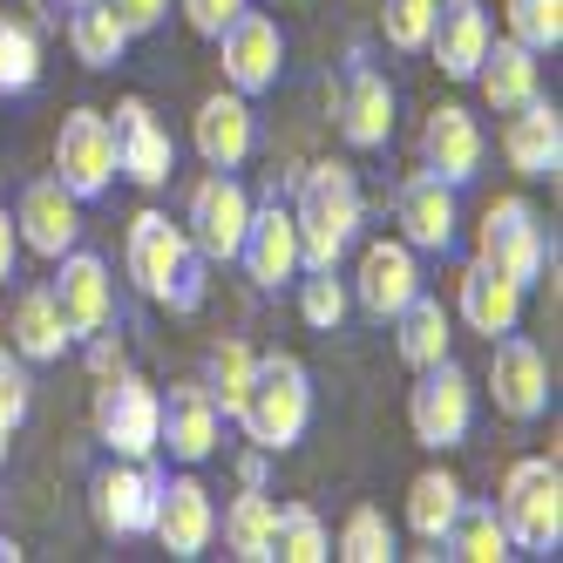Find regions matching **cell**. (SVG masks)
Returning <instances> with one entry per match:
<instances>
[{
  "label": "cell",
  "mask_w": 563,
  "mask_h": 563,
  "mask_svg": "<svg viewBox=\"0 0 563 563\" xmlns=\"http://www.w3.org/2000/svg\"><path fill=\"white\" fill-rule=\"evenodd\" d=\"M218 68H224V89H238V96L278 89V75H286V34H278V21L245 8L218 34Z\"/></svg>",
  "instance_id": "cell-11"
},
{
  "label": "cell",
  "mask_w": 563,
  "mask_h": 563,
  "mask_svg": "<svg viewBox=\"0 0 563 563\" xmlns=\"http://www.w3.org/2000/svg\"><path fill=\"white\" fill-rule=\"evenodd\" d=\"M482 156H489V136H482V123L462 102L428 109V123H421V170H434L441 184L462 190V184L482 177Z\"/></svg>",
  "instance_id": "cell-16"
},
{
  "label": "cell",
  "mask_w": 563,
  "mask_h": 563,
  "mask_svg": "<svg viewBox=\"0 0 563 563\" xmlns=\"http://www.w3.org/2000/svg\"><path fill=\"white\" fill-rule=\"evenodd\" d=\"M14 231H21V252L55 265L62 252H75V238H82V197H68L55 177H34L14 205Z\"/></svg>",
  "instance_id": "cell-17"
},
{
  "label": "cell",
  "mask_w": 563,
  "mask_h": 563,
  "mask_svg": "<svg viewBox=\"0 0 563 563\" xmlns=\"http://www.w3.org/2000/svg\"><path fill=\"white\" fill-rule=\"evenodd\" d=\"M150 537L164 543L177 563H197L211 543H218V503L211 489L197 475H170L164 482V503H156V522H150Z\"/></svg>",
  "instance_id": "cell-15"
},
{
  "label": "cell",
  "mask_w": 563,
  "mask_h": 563,
  "mask_svg": "<svg viewBox=\"0 0 563 563\" xmlns=\"http://www.w3.org/2000/svg\"><path fill=\"white\" fill-rule=\"evenodd\" d=\"M14 353L27 360V367H48V360H62L75 340H68V327H62V312H55V292L48 286H34V292H21V306H14Z\"/></svg>",
  "instance_id": "cell-30"
},
{
  "label": "cell",
  "mask_w": 563,
  "mask_h": 563,
  "mask_svg": "<svg viewBox=\"0 0 563 563\" xmlns=\"http://www.w3.org/2000/svg\"><path fill=\"white\" fill-rule=\"evenodd\" d=\"M286 211L299 224L306 272H340V258L360 245V224H367V197H360V177L346 164H306Z\"/></svg>",
  "instance_id": "cell-1"
},
{
  "label": "cell",
  "mask_w": 563,
  "mask_h": 563,
  "mask_svg": "<svg viewBox=\"0 0 563 563\" xmlns=\"http://www.w3.org/2000/svg\"><path fill=\"white\" fill-rule=\"evenodd\" d=\"M353 306L374 312V319H394L421 292V265H415V245L408 238H374L367 252H360V272H353Z\"/></svg>",
  "instance_id": "cell-18"
},
{
  "label": "cell",
  "mask_w": 563,
  "mask_h": 563,
  "mask_svg": "<svg viewBox=\"0 0 563 563\" xmlns=\"http://www.w3.org/2000/svg\"><path fill=\"white\" fill-rule=\"evenodd\" d=\"M177 8H184V21H190L197 34H205V42H218V34H224L238 14H245L252 0H177Z\"/></svg>",
  "instance_id": "cell-42"
},
{
  "label": "cell",
  "mask_w": 563,
  "mask_h": 563,
  "mask_svg": "<svg viewBox=\"0 0 563 563\" xmlns=\"http://www.w3.org/2000/svg\"><path fill=\"white\" fill-rule=\"evenodd\" d=\"M62 27H68V48H75V62H82V68H115V62H123V48H130V27L115 21L109 0H75Z\"/></svg>",
  "instance_id": "cell-29"
},
{
  "label": "cell",
  "mask_w": 563,
  "mask_h": 563,
  "mask_svg": "<svg viewBox=\"0 0 563 563\" xmlns=\"http://www.w3.org/2000/svg\"><path fill=\"white\" fill-rule=\"evenodd\" d=\"M346 306H353V292H346L340 272H306L299 278V319H306L312 333H340Z\"/></svg>",
  "instance_id": "cell-40"
},
{
  "label": "cell",
  "mask_w": 563,
  "mask_h": 563,
  "mask_svg": "<svg viewBox=\"0 0 563 563\" xmlns=\"http://www.w3.org/2000/svg\"><path fill=\"white\" fill-rule=\"evenodd\" d=\"M509 42H522L530 55H556L563 48V0H503Z\"/></svg>",
  "instance_id": "cell-37"
},
{
  "label": "cell",
  "mask_w": 563,
  "mask_h": 563,
  "mask_svg": "<svg viewBox=\"0 0 563 563\" xmlns=\"http://www.w3.org/2000/svg\"><path fill=\"white\" fill-rule=\"evenodd\" d=\"M156 421H164V394H156L130 360L96 380V441L123 462H156Z\"/></svg>",
  "instance_id": "cell-6"
},
{
  "label": "cell",
  "mask_w": 563,
  "mask_h": 563,
  "mask_svg": "<svg viewBox=\"0 0 563 563\" xmlns=\"http://www.w3.org/2000/svg\"><path fill=\"white\" fill-rule=\"evenodd\" d=\"M265 462H272V455H265V449H252L245 462H238V482H245V489H265Z\"/></svg>",
  "instance_id": "cell-46"
},
{
  "label": "cell",
  "mask_w": 563,
  "mask_h": 563,
  "mask_svg": "<svg viewBox=\"0 0 563 563\" xmlns=\"http://www.w3.org/2000/svg\"><path fill=\"white\" fill-rule=\"evenodd\" d=\"M238 265H245L252 286L278 292V286H292V278L306 272L299 258V224L286 205H252V224H245V245H238Z\"/></svg>",
  "instance_id": "cell-20"
},
{
  "label": "cell",
  "mask_w": 563,
  "mask_h": 563,
  "mask_svg": "<svg viewBox=\"0 0 563 563\" xmlns=\"http://www.w3.org/2000/svg\"><path fill=\"white\" fill-rule=\"evenodd\" d=\"M455 312H462V327H468V333L503 340V333L522 327V286L468 258V265H462V286H455Z\"/></svg>",
  "instance_id": "cell-26"
},
{
  "label": "cell",
  "mask_w": 563,
  "mask_h": 563,
  "mask_svg": "<svg viewBox=\"0 0 563 563\" xmlns=\"http://www.w3.org/2000/svg\"><path fill=\"white\" fill-rule=\"evenodd\" d=\"M0 563H21V543H8V537H0Z\"/></svg>",
  "instance_id": "cell-48"
},
{
  "label": "cell",
  "mask_w": 563,
  "mask_h": 563,
  "mask_svg": "<svg viewBox=\"0 0 563 563\" xmlns=\"http://www.w3.org/2000/svg\"><path fill=\"white\" fill-rule=\"evenodd\" d=\"M333 115H340V136L353 150H387V136H394V82L374 62H346Z\"/></svg>",
  "instance_id": "cell-22"
},
{
  "label": "cell",
  "mask_w": 563,
  "mask_h": 563,
  "mask_svg": "<svg viewBox=\"0 0 563 563\" xmlns=\"http://www.w3.org/2000/svg\"><path fill=\"white\" fill-rule=\"evenodd\" d=\"M82 346H89L82 360H89V374H96V380H102V374H115V367H123V333H109V327H102V333H89Z\"/></svg>",
  "instance_id": "cell-44"
},
{
  "label": "cell",
  "mask_w": 563,
  "mask_h": 563,
  "mask_svg": "<svg viewBox=\"0 0 563 563\" xmlns=\"http://www.w3.org/2000/svg\"><path fill=\"white\" fill-rule=\"evenodd\" d=\"M496 360H489V400H496V415L503 421H543L550 415V360L537 340H522V333H503L489 340Z\"/></svg>",
  "instance_id": "cell-12"
},
{
  "label": "cell",
  "mask_w": 563,
  "mask_h": 563,
  "mask_svg": "<svg viewBox=\"0 0 563 563\" xmlns=\"http://www.w3.org/2000/svg\"><path fill=\"white\" fill-rule=\"evenodd\" d=\"M503 156H509V170L522 184H556V170H563V109L543 102V96H530L522 109H509Z\"/></svg>",
  "instance_id": "cell-19"
},
{
  "label": "cell",
  "mask_w": 563,
  "mask_h": 563,
  "mask_svg": "<svg viewBox=\"0 0 563 563\" xmlns=\"http://www.w3.org/2000/svg\"><path fill=\"white\" fill-rule=\"evenodd\" d=\"M190 143H197V156H205L211 170H238V164L258 150L252 96H238V89L205 96V102H197V115H190Z\"/></svg>",
  "instance_id": "cell-21"
},
{
  "label": "cell",
  "mask_w": 563,
  "mask_h": 563,
  "mask_svg": "<svg viewBox=\"0 0 563 563\" xmlns=\"http://www.w3.org/2000/svg\"><path fill=\"white\" fill-rule=\"evenodd\" d=\"M8 434H14V428H8V421H0V462H8Z\"/></svg>",
  "instance_id": "cell-49"
},
{
  "label": "cell",
  "mask_w": 563,
  "mask_h": 563,
  "mask_svg": "<svg viewBox=\"0 0 563 563\" xmlns=\"http://www.w3.org/2000/svg\"><path fill=\"white\" fill-rule=\"evenodd\" d=\"M109 8H115V21L130 27V42H136V34H156V27H164L170 0H109Z\"/></svg>",
  "instance_id": "cell-43"
},
{
  "label": "cell",
  "mask_w": 563,
  "mask_h": 563,
  "mask_svg": "<svg viewBox=\"0 0 563 563\" xmlns=\"http://www.w3.org/2000/svg\"><path fill=\"white\" fill-rule=\"evenodd\" d=\"M455 509H462V482L449 468H421L408 482V530L421 543H441V530L455 522Z\"/></svg>",
  "instance_id": "cell-33"
},
{
  "label": "cell",
  "mask_w": 563,
  "mask_h": 563,
  "mask_svg": "<svg viewBox=\"0 0 563 563\" xmlns=\"http://www.w3.org/2000/svg\"><path fill=\"white\" fill-rule=\"evenodd\" d=\"M408 428H415L421 449H434V455L468 441V428H475V380H468V367L455 353H441L434 367H421V380L408 394Z\"/></svg>",
  "instance_id": "cell-7"
},
{
  "label": "cell",
  "mask_w": 563,
  "mask_h": 563,
  "mask_svg": "<svg viewBox=\"0 0 563 563\" xmlns=\"http://www.w3.org/2000/svg\"><path fill=\"white\" fill-rule=\"evenodd\" d=\"M48 292H55V312H62L68 340H89L115 319V278H109V265L96 252H62Z\"/></svg>",
  "instance_id": "cell-13"
},
{
  "label": "cell",
  "mask_w": 563,
  "mask_h": 563,
  "mask_svg": "<svg viewBox=\"0 0 563 563\" xmlns=\"http://www.w3.org/2000/svg\"><path fill=\"white\" fill-rule=\"evenodd\" d=\"M245 224H252V190L238 184L231 170H211V177H197V184H190L184 231H190L197 258L231 265V258H238V245H245Z\"/></svg>",
  "instance_id": "cell-8"
},
{
  "label": "cell",
  "mask_w": 563,
  "mask_h": 563,
  "mask_svg": "<svg viewBox=\"0 0 563 563\" xmlns=\"http://www.w3.org/2000/svg\"><path fill=\"white\" fill-rule=\"evenodd\" d=\"M252 374H258V353H252L245 340H218V346H211L205 387H211V400H218V415H224V421H238V408H245Z\"/></svg>",
  "instance_id": "cell-35"
},
{
  "label": "cell",
  "mask_w": 563,
  "mask_h": 563,
  "mask_svg": "<svg viewBox=\"0 0 563 563\" xmlns=\"http://www.w3.org/2000/svg\"><path fill=\"white\" fill-rule=\"evenodd\" d=\"M42 82V42H34V27L0 14V96H27Z\"/></svg>",
  "instance_id": "cell-36"
},
{
  "label": "cell",
  "mask_w": 563,
  "mask_h": 563,
  "mask_svg": "<svg viewBox=\"0 0 563 563\" xmlns=\"http://www.w3.org/2000/svg\"><path fill=\"white\" fill-rule=\"evenodd\" d=\"M156 503H164V475H156V462H123L115 455L89 482V509H96L102 537H150Z\"/></svg>",
  "instance_id": "cell-10"
},
{
  "label": "cell",
  "mask_w": 563,
  "mask_h": 563,
  "mask_svg": "<svg viewBox=\"0 0 563 563\" xmlns=\"http://www.w3.org/2000/svg\"><path fill=\"white\" fill-rule=\"evenodd\" d=\"M550 258H556V245H550L543 211L530 205V197H496V205L482 211V224H475V265H489V272L516 278V286L530 292Z\"/></svg>",
  "instance_id": "cell-5"
},
{
  "label": "cell",
  "mask_w": 563,
  "mask_h": 563,
  "mask_svg": "<svg viewBox=\"0 0 563 563\" xmlns=\"http://www.w3.org/2000/svg\"><path fill=\"white\" fill-rule=\"evenodd\" d=\"M14 265H21V231H14V218L0 211V286L14 278Z\"/></svg>",
  "instance_id": "cell-45"
},
{
  "label": "cell",
  "mask_w": 563,
  "mask_h": 563,
  "mask_svg": "<svg viewBox=\"0 0 563 563\" xmlns=\"http://www.w3.org/2000/svg\"><path fill=\"white\" fill-rule=\"evenodd\" d=\"M441 556H462V563H503V556H516L509 537H503L496 503H468V496H462L455 522L441 530Z\"/></svg>",
  "instance_id": "cell-31"
},
{
  "label": "cell",
  "mask_w": 563,
  "mask_h": 563,
  "mask_svg": "<svg viewBox=\"0 0 563 563\" xmlns=\"http://www.w3.org/2000/svg\"><path fill=\"white\" fill-rule=\"evenodd\" d=\"M496 516L516 556H556L563 550V468L556 455H522L503 489H496Z\"/></svg>",
  "instance_id": "cell-4"
},
{
  "label": "cell",
  "mask_w": 563,
  "mask_h": 563,
  "mask_svg": "<svg viewBox=\"0 0 563 563\" xmlns=\"http://www.w3.org/2000/svg\"><path fill=\"white\" fill-rule=\"evenodd\" d=\"M387 327H394V353L408 360L415 374H421V367H434V360L449 353V340H455V327H449V306H441V299H428V292H415L408 306H400V312L387 319Z\"/></svg>",
  "instance_id": "cell-28"
},
{
  "label": "cell",
  "mask_w": 563,
  "mask_h": 563,
  "mask_svg": "<svg viewBox=\"0 0 563 563\" xmlns=\"http://www.w3.org/2000/svg\"><path fill=\"white\" fill-rule=\"evenodd\" d=\"M218 434H224V415H218V400H211V387L205 380H184V387H170V400H164V421H156V449H170L177 462H211L218 455Z\"/></svg>",
  "instance_id": "cell-23"
},
{
  "label": "cell",
  "mask_w": 563,
  "mask_h": 563,
  "mask_svg": "<svg viewBox=\"0 0 563 563\" xmlns=\"http://www.w3.org/2000/svg\"><path fill=\"white\" fill-rule=\"evenodd\" d=\"M333 556V530L319 522L312 503H286L272 522V563H327Z\"/></svg>",
  "instance_id": "cell-34"
},
{
  "label": "cell",
  "mask_w": 563,
  "mask_h": 563,
  "mask_svg": "<svg viewBox=\"0 0 563 563\" xmlns=\"http://www.w3.org/2000/svg\"><path fill=\"white\" fill-rule=\"evenodd\" d=\"M468 82L482 89V102H489L496 115H509V109H522L530 96H543V62L522 48V42H509V34H503V42H489V55L475 62Z\"/></svg>",
  "instance_id": "cell-27"
},
{
  "label": "cell",
  "mask_w": 563,
  "mask_h": 563,
  "mask_svg": "<svg viewBox=\"0 0 563 563\" xmlns=\"http://www.w3.org/2000/svg\"><path fill=\"white\" fill-rule=\"evenodd\" d=\"M238 428L265 455L299 449V434L312 428V374L292 353H258V374H252L245 408H238Z\"/></svg>",
  "instance_id": "cell-3"
},
{
  "label": "cell",
  "mask_w": 563,
  "mask_h": 563,
  "mask_svg": "<svg viewBox=\"0 0 563 563\" xmlns=\"http://www.w3.org/2000/svg\"><path fill=\"white\" fill-rule=\"evenodd\" d=\"M27 400H34V380H27V360L14 346H0V421L21 428L27 421Z\"/></svg>",
  "instance_id": "cell-41"
},
{
  "label": "cell",
  "mask_w": 563,
  "mask_h": 563,
  "mask_svg": "<svg viewBox=\"0 0 563 563\" xmlns=\"http://www.w3.org/2000/svg\"><path fill=\"white\" fill-rule=\"evenodd\" d=\"M333 556H346V563H394V556H400V550H394V522H387L374 503H360V509L340 522Z\"/></svg>",
  "instance_id": "cell-38"
},
{
  "label": "cell",
  "mask_w": 563,
  "mask_h": 563,
  "mask_svg": "<svg viewBox=\"0 0 563 563\" xmlns=\"http://www.w3.org/2000/svg\"><path fill=\"white\" fill-rule=\"evenodd\" d=\"M55 184L68 197H102L115 184V123L102 109H68L55 130Z\"/></svg>",
  "instance_id": "cell-9"
},
{
  "label": "cell",
  "mask_w": 563,
  "mask_h": 563,
  "mask_svg": "<svg viewBox=\"0 0 563 563\" xmlns=\"http://www.w3.org/2000/svg\"><path fill=\"white\" fill-rule=\"evenodd\" d=\"M394 218H400V238H408L415 252H449L455 245V184H441L434 170H415L408 184L394 190Z\"/></svg>",
  "instance_id": "cell-24"
},
{
  "label": "cell",
  "mask_w": 563,
  "mask_h": 563,
  "mask_svg": "<svg viewBox=\"0 0 563 563\" xmlns=\"http://www.w3.org/2000/svg\"><path fill=\"white\" fill-rule=\"evenodd\" d=\"M123 258H130V278H136L143 299L170 306V312H197V306H205V258H197L190 231L170 224L164 211H136L130 218Z\"/></svg>",
  "instance_id": "cell-2"
},
{
  "label": "cell",
  "mask_w": 563,
  "mask_h": 563,
  "mask_svg": "<svg viewBox=\"0 0 563 563\" xmlns=\"http://www.w3.org/2000/svg\"><path fill=\"white\" fill-rule=\"evenodd\" d=\"M62 8H75V0H42V14H48V21H62Z\"/></svg>",
  "instance_id": "cell-47"
},
{
  "label": "cell",
  "mask_w": 563,
  "mask_h": 563,
  "mask_svg": "<svg viewBox=\"0 0 563 563\" xmlns=\"http://www.w3.org/2000/svg\"><path fill=\"white\" fill-rule=\"evenodd\" d=\"M272 522H278V503L265 489H245L224 516H218V530H224V550L238 563H272Z\"/></svg>",
  "instance_id": "cell-32"
},
{
  "label": "cell",
  "mask_w": 563,
  "mask_h": 563,
  "mask_svg": "<svg viewBox=\"0 0 563 563\" xmlns=\"http://www.w3.org/2000/svg\"><path fill=\"white\" fill-rule=\"evenodd\" d=\"M109 123H115V170H123L130 184H143V190L170 184V170H177V143H170L164 123H156V109H150L143 96H123Z\"/></svg>",
  "instance_id": "cell-14"
},
{
  "label": "cell",
  "mask_w": 563,
  "mask_h": 563,
  "mask_svg": "<svg viewBox=\"0 0 563 563\" xmlns=\"http://www.w3.org/2000/svg\"><path fill=\"white\" fill-rule=\"evenodd\" d=\"M434 14H441V0H380V34H387V48H394V55H421L428 34H434Z\"/></svg>",
  "instance_id": "cell-39"
},
{
  "label": "cell",
  "mask_w": 563,
  "mask_h": 563,
  "mask_svg": "<svg viewBox=\"0 0 563 563\" xmlns=\"http://www.w3.org/2000/svg\"><path fill=\"white\" fill-rule=\"evenodd\" d=\"M489 42H496L489 8H482V0H449V8L434 14L428 55H434V68L449 75V82H468V75H475V62L489 55Z\"/></svg>",
  "instance_id": "cell-25"
}]
</instances>
